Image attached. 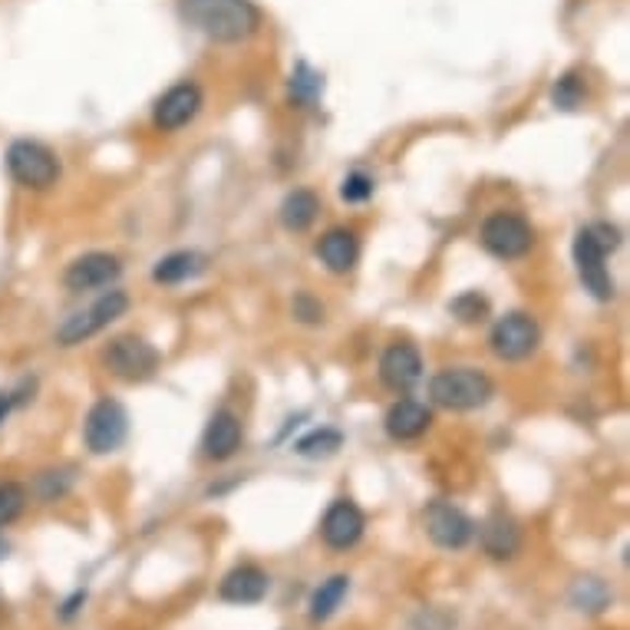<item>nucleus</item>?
Instances as JSON below:
<instances>
[{"instance_id":"1","label":"nucleus","mask_w":630,"mask_h":630,"mask_svg":"<svg viewBox=\"0 0 630 630\" xmlns=\"http://www.w3.org/2000/svg\"><path fill=\"white\" fill-rule=\"evenodd\" d=\"M179 11L189 27L215 44H241L261 27L254 0H179Z\"/></svg>"},{"instance_id":"2","label":"nucleus","mask_w":630,"mask_h":630,"mask_svg":"<svg viewBox=\"0 0 630 630\" xmlns=\"http://www.w3.org/2000/svg\"><path fill=\"white\" fill-rule=\"evenodd\" d=\"M429 396L436 406L468 413L486 406L496 396V383L489 380V373L476 367H445L429 380Z\"/></svg>"},{"instance_id":"3","label":"nucleus","mask_w":630,"mask_h":630,"mask_svg":"<svg viewBox=\"0 0 630 630\" xmlns=\"http://www.w3.org/2000/svg\"><path fill=\"white\" fill-rule=\"evenodd\" d=\"M8 173L17 186L44 192L50 186H57L60 179V159L54 155V148H47L44 142L34 139H17L8 148Z\"/></svg>"},{"instance_id":"4","label":"nucleus","mask_w":630,"mask_h":630,"mask_svg":"<svg viewBox=\"0 0 630 630\" xmlns=\"http://www.w3.org/2000/svg\"><path fill=\"white\" fill-rule=\"evenodd\" d=\"M126 310H129V294L126 290H106L86 310H76L73 318H67L57 328V344L60 347H76V344L90 341L93 334H99L103 328H109L112 321H119Z\"/></svg>"},{"instance_id":"5","label":"nucleus","mask_w":630,"mask_h":630,"mask_svg":"<svg viewBox=\"0 0 630 630\" xmlns=\"http://www.w3.org/2000/svg\"><path fill=\"white\" fill-rule=\"evenodd\" d=\"M103 364L112 377H119L126 383H142L159 370V350H155L145 337L122 334V337L109 341V347L103 350Z\"/></svg>"},{"instance_id":"6","label":"nucleus","mask_w":630,"mask_h":630,"mask_svg":"<svg viewBox=\"0 0 630 630\" xmlns=\"http://www.w3.org/2000/svg\"><path fill=\"white\" fill-rule=\"evenodd\" d=\"M129 436V413L119 400H99L86 423H83V442L93 455H109L116 452Z\"/></svg>"},{"instance_id":"7","label":"nucleus","mask_w":630,"mask_h":630,"mask_svg":"<svg viewBox=\"0 0 630 630\" xmlns=\"http://www.w3.org/2000/svg\"><path fill=\"white\" fill-rule=\"evenodd\" d=\"M535 245V231L532 225L515 215V212H496L486 218L483 225V248L502 261H515V258H525Z\"/></svg>"},{"instance_id":"8","label":"nucleus","mask_w":630,"mask_h":630,"mask_svg":"<svg viewBox=\"0 0 630 630\" xmlns=\"http://www.w3.org/2000/svg\"><path fill=\"white\" fill-rule=\"evenodd\" d=\"M574 264H578L581 284L591 297H597V300L614 297V281L607 271V245L601 241V235L594 228H581L574 235Z\"/></svg>"},{"instance_id":"9","label":"nucleus","mask_w":630,"mask_h":630,"mask_svg":"<svg viewBox=\"0 0 630 630\" xmlns=\"http://www.w3.org/2000/svg\"><path fill=\"white\" fill-rule=\"evenodd\" d=\"M538 341H542V331H538V321L532 313H506V318L492 328L489 334V344H492V354L506 364H519L525 357H532L538 350Z\"/></svg>"},{"instance_id":"10","label":"nucleus","mask_w":630,"mask_h":630,"mask_svg":"<svg viewBox=\"0 0 630 630\" xmlns=\"http://www.w3.org/2000/svg\"><path fill=\"white\" fill-rule=\"evenodd\" d=\"M202 86L199 83H176L173 90H166L152 106V122L159 126L163 132H176L182 126H189L199 112H202Z\"/></svg>"},{"instance_id":"11","label":"nucleus","mask_w":630,"mask_h":630,"mask_svg":"<svg viewBox=\"0 0 630 630\" xmlns=\"http://www.w3.org/2000/svg\"><path fill=\"white\" fill-rule=\"evenodd\" d=\"M426 535L432 538V545H439L445 551H459L472 538V519L462 509H455L452 502H429Z\"/></svg>"},{"instance_id":"12","label":"nucleus","mask_w":630,"mask_h":630,"mask_svg":"<svg viewBox=\"0 0 630 630\" xmlns=\"http://www.w3.org/2000/svg\"><path fill=\"white\" fill-rule=\"evenodd\" d=\"M119 274H122V261H119L116 254H106V251H90V254L76 258V261L67 268L63 284H67L73 294H83V290L109 287Z\"/></svg>"},{"instance_id":"13","label":"nucleus","mask_w":630,"mask_h":630,"mask_svg":"<svg viewBox=\"0 0 630 630\" xmlns=\"http://www.w3.org/2000/svg\"><path fill=\"white\" fill-rule=\"evenodd\" d=\"M380 380L393 390V393H406L423 380V357L413 344L400 341L390 344L380 357Z\"/></svg>"},{"instance_id":"14","label":"nucleus","mask_w":630,"mask_h":630,"mask_svg":"<svg viewBox=\"0 0 630 630\" xmlns=\"http://www.w3.org/2000/svg\"><path fill=\"white\" fill-rule=\"evenodd\" d=\"M364 528H367V519L350 499H337L321 522V535H324L328 548H334V551L354 548L364 538Z\"/></svg>"},{"instance_id":"15","label":"nucleus","mask_w":630,"mask_h":630,"mask_svg":"<svg viewBox=\"0 0 630 630\" xmlns=\"http://www.w3.org/2000/svg\"><path fill=\"white\" fill-rule=\"evenodd\" d=\"M271 591V578L258 564H241L225 574L218 597L228 604H261Z\"/></svg>"},{"instance_id":"16","label":"nucleus","mask_w":630,"mask_h":630,"mask_svg":"<svg viewBox=\"0 0 630 630\" xmlns=\"http://www.w3.org/2000/svg\"><path fill=\"white\" fill-rule=\"evenodd\" d=\"M241 419L231 413V409H218L212 419H209V426H205V436H202V449H205V455L209 459H215V462H225V459H231L238 449H241Z\"/></svg>"},{"instance_id":"17","label":"nucleus","mask_w":630,"mask_h":630,"mask_svg":"<svg viewBox=\"0 0 630 630\" xmlns=\"http://www.w3.org/2000/svg\"><path fill=\"white\" fill-rule=\"evenodd\" d=\"M483 548L489 558L496 561H509L519 555L522 548V532H519V522L506 512H492L483 525Z\"/></svg>"},{"instance_id":"18","label":"nucleus","mask_w":630,"mask_h":630,"mask_svg":"<svg viewBox=\"0 0 630 630\" xmlns=\"http://www.w3.org/2000/svg\"><path fill=\"white\" fill-rule=\"evenodd\" d=\"M387 432L400 442H409V439H419L429 426H432V413L426 403H416V400H400L390 406L387 419H383Z\"/></svg>"},{"instance_id":"19","label":"nucleus","mask_w":630,"mask_h":630,"mask_svg":"<svg viewBox=\"0 0 630 630\" xmlns=\"http://www.w3.org/2000/svg\"><path fill=\"white\" fill-rule=\"evenodd\" d=\"M318 258L328 264V271L347 274V271H354V264L360 258V241L350 228H331L318 245Z\"/></svg>"},{"instance_id":"20","label":"nucleus","mask_w":630,"mask_h":630,"mask_svg":"<svg viewBox=\"0 0 630 630\" xmlns=\"http://www.w3.org/2000/svg\"><path fill=\"white\" fill-rule=\"evenodd\" d=\"M321 215V199L310 189H294L287 192V199L281 202V225L287 231H307Z\"/></svg>"},{"instance_id":"21","label":"nucleus","mask_w":630,"mask_h":630,"mask_svg":"<svg viewBox=\"0 0 630 630\" xmlns=\"http://www.w3.org/2000/svg\"><path fill=\"white\" fill-rule=\"evenodd\" d=\"M205 271V254L199 251H173L166 254L159 264L152 268V281L155 284H182L192 281Z\"/></svg>"},{"instance_id":"22","label":"nucleus","mask_w":630,"mask_h":630,"mask_svg":"<svg viewBox=\"0 0 630 630\" xmlns=\"http://www.w3.org/2000/svg\"><path fill=\"white\" fill-rule=\"evenodd\" d=\"M347 591H350V578H347V574H334V578H328L318 591H313V597H310V620H318V623H321V620L334 617L337 607L344 604Z\"/></svg>"},{"instance_id":"23","label":"nucleus","mask_w":630,"mask_h":630,"mask_svg":"<svg viewBox=\"0 0 630 630\" xmlns=\"http://www.w3.org/2000/svg\"><path fill=\"white\" fill-rule=\"evenodd\" d=\"M610 587L601 581V578H578L574 584H571V604L578 607V610H587V614H601V610H607V604H610Z\"/></svg>"},{"instance_id":"24","label":"nucleus","mask_w":630,"mask_h":630,"mask_svg":"<svg viewBox=\"0 0 630 630\" xmlns=\"http://www.w3.org/2000/svg\"><path fill=\"white\" fill-rule=\"evenodd\" d=\"M341 445H344V436H341L337 429H331V426H321V429L307 432L304 439H297L294 452L304 455V459H328V455H334Z\"/></svg>"},{"instance_id":"25","label":"nucleus","mask_w":630,"mask_h":630,"mask_svg":"<svg viewBox=\"0 0 630 630\" xmlns=\"http://www.w3.org/2000/svg\"><path fill=\"white\" fill-rule=\"evenodd\" d=\"M73 486V465H63V468H47L37 476V496L44 502H57L60 496H67Z\"/></svg>"},{"instance_id":"26","label":"nucleus","mask_w":630,"mask_h":630,"mask_svg":"<svg viewBox=\"0 0 630 630\" xmlns=\"http://www.w3.org/2000/svg\"><path fill=\"white\" fill-rule=\"evenodd\" d=\"M321 90H324V80H321L318 70H310L307 63L294 67V73H290V96L297 103H313V99L321 96Z\"/></svg>"},{"instance_id":"27","label":"nucleus","mask_w":630,"mask_h":630,"mask_svg":"<svg viewBox=\"0 0 630 630\" xmlns=\"http://www.w3.org/2000/svg\"><path fill=\"white\" fill-rule=\"evenodd\" d=\"M24 506H27V489L21 483H11V479L0 483V528L17 522Z\"/></svg>"},{"instance_id":"28","label":"nucleus","mask_w":630,"mask_h":630,"mask_svg":"<svg viewBox=\"0 0 630 630\" xmlns=\"http://www.w3.org/2000/svg\"><path fill=\"white\" fill-rule=\"evenodd\" d=\"M449 310L455 313L459 321H465V324H476V321H483V318H486L489 300H486L483 294H476V290H468V294L455 297V300L449 304Z\"/></svg>"},{"instance_id":"29","label":"nucleus","mask_w":630,"mask_h":630,"mask_svg":"<svg viewBox=\"0 0 630 630\" xmlns=\"http://www.w3.org/2000/svg\"><path fill=\"white\" fill-rule=\"evenodd\" d=\"M290 313H294V321H300V324H324V304L318 297H310L307 290L294 294Z\"/></svg>"},{"instance_id":"30","label":"nucleus","mask_w":630,"mask_h":630,"mask_svg":"<svg viewBox=\"0 0 630 630\" xmlns=\"http://www.w3.org/2000/svg\"><path fill=\"white\" fill-rule=\"evenodd\" d=\"M551 99H555V106H558V109H578V106H581V99H584V86H581V80H578L574 73L561 76V80L555 83Z\"/></svg>"},{"instance_id":"31","label":"nucleus","mask_w":630,"mask_h":630,"mask_svg":"<svg viewBox=\"0 0 630 630\" xmlns=\"http://www.w3.org/2000/svg\"><path fill=\"white\" fill-rule=\"evenodd\" d=\"M373 189L377 186H373V179L367 173H350L344 179V186H341V199L350 202V205H360V202H367L373 195Z\"/></svg>"},{"instance_id":"32","label":"nucleus","mask_w":630,"mask_h":630,"mask_svg":"<svg viewBox=\"0 0 630 630\" xmlns=\"http://www.w3.org/2000/svg\"><path fill=\"white\" fill-rule=\"evenodd\" d=\"M83 601H86V591H76V594L63 604V617H73V614L80 610V604H83Z\"/></svg>"},{"instance_id":"33","label":"nucleus","mask_w":630,"mask_h":630,"mask_svg":"<svg viewBox=\"0 0 630 630\" xmlns=\"http://www.w3.org/2000/svg\"><path fill=\"white\" fill-rule=\"evenodd\" d=\"M11 409H14V393H0V423L8 419Z\"/></svg>"},{"instance_id":"34","label":"nucleus","mask_w":630,"mask_h":630,"mask_svg":"<svg viewBox=\"0 0 630 630\" xmlns=\"http://www.w3.org/2000/svg\"><path fill=\"white\" fill-rule=\"evenodd\" d=\"M8 551H11V545H8L4 538H0V561H4V558H8Z\"/></svg>"}]
</instances>
